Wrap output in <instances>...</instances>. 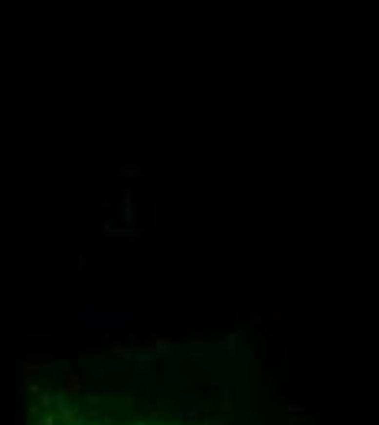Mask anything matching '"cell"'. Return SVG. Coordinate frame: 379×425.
I'll return each mask as SVG.
<instances>
[{"instance_id":"6da1fadb","label":"cell","mask_w":379,"mask_h":425,"mask_svg":"<svg viewBox=\"0 0 379 425\" xmlns=\"http://www.w3.org/2000/svg\"><path fill=\"white\" fill-rule=\"evenodd\" d=\"M79 321L85 327H121V324H131L134 314L121 304H85L79 311Z\"/></svg>"},{"instance_id":"7a4b0ae2","label":"cell","mask_w":379,"mask_h":425,"mask_svg":"<svg viewBox=\"0 0 379 425\" xmlns=\"http://www.w3.org/2000/svg\"><path fill=\"white\" fill-rule=\"evenodd\" d=\"M118 219H121V226H124V229L141 226V209H138V203H134L131 190H124V193H121V209H118Z\"/></svg>"},{"instance_id":"3957f363","label":"cell","mask_w":379,"mask_h":425,"mask_svg":"<svg viewBox=\"0 0 379 425\" xmlns=\"http://www.w3.org/2000/svg\"><path fill=\"white\" fill-rule=\"evenodd\" d=\"M131 363H134V373H138V376H151L154 373V350L151 347L134 350V360H131Z\"/></svg>"},{"instance_id":"277c9868","label":"cell","mask_w":379,"mask_h":425,"mask_svg":"<svg viewBox=\"0 0 379 425\" xmlns=\"http://www.w3.org/2000/svg\"><path fill=\"white\" fill-rule=\"evenodd\" d=\"M154 353H163V357H170V353H174V340H170V337H163V334H157V337H154Z\"/></svg>"},{"instance_id":"5b68a950","label":"cell","mask_w":379,"mask_h":425,"mask_svg":"<svg viewBox=\"0 0 379 425\" xmlns=\"http://www.w3.org/2000/svg\"><path fill=\"white\" fill-rule=\"evenodd\" d=\"M105 236L108 239H124V226H115V219H105Z\"/></svg>"},{"instance_id":"8992f818","label":"cell","mask_w":379,"mask_h":425,"mask_svg":"<svg viewBox=\"0 0 379 425\" xmlns=\"http://www.w3.org/2000/svg\"><path fill=\"white\" fill-rule=\"evenodd\" d=\"M141 174H144L141 163H121L118 167V177H141Z\"/></svg>"},{"instance_id":"52a82bcc","label":"cell","mask_w":379,"mask_h":425,"mask_svg":"<svg viewBox=\"0 0 379 425\" xmlns=\"http://www.w3.org/2000/svg\"><path fill=\"white\" fill-rule=\"evenodd\" d=\"M216 409H219V412H232V409H236V403H232V392H222V399L216 403Z\"/></svg>"},{"instance_id":"ba28073f","label":"cell","mask_w":379,"mask_h":425,"mask_svg":"<svg viewBox=\"0 0 379 425\" xmlns=\"http://www.w3.org/2000/svg\"><path fill=\"white\" fill-rule=\"evenodd\" d=\"M111 353H115V357H121V360H134V350L124 347V344H115V347H111Z\"/></svg>"},{"instance_id":"9c48e42d","label":"cell","mask_w":379,"mask_h":425,"mask_svg":"<svg viewBox=\"0 0 379 425\" xmlns=\"http://www.w3.org/2000/svg\"><path fill=\"white\" fill-rule=\"evenodd\" d=\"M65 392H79V376H69V380H65Z\"/></svg>"},{"instance_id":"30bf717a","label":"cell","mask_w":379,"mask_h":425,"mask_svg":"<svg viewBox=\"0 0 379 425\" xmlns=\"http://www.w3.org/2000/svg\"><path fill=\"white\" fill-rule=\"evenodd\" d=\"M85 403H88V405H98V403H105V396H98V392H88V396H85Z\"/></svg>"},{"instance_id":"8fae6325","label":"cell","mask_w":379,"mask_h":425,"mask_svg":"<svg viewBox=\"0 0 379 425\" xmlns=\"http://www.w3.org/2000/svg\"><path fill=\"white\" fill-rule=\"evenodd\" d=\"M236 340H239V334H226V340H222L226 350H236Z\"/></svg>"},{"instance_id":"7c38bea8","label":"cell","mask_w":379,"mask_h":425,"mask_svg":"<svg viewBox=\"0 0 379 425\" xmlns=\"http://www.w3.org/2000/svg\"><path fill=\"white\" fill-rule=\"evenodd\" d=\"M167 376H170V380H177V376H180V366H177L174 360H170V366H167Z\"/></svg>"}]
</instances>
